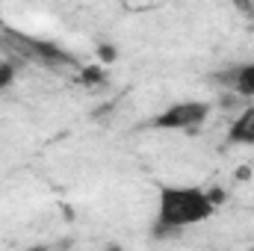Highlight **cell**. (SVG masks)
<instances>
[{
	"instance_id": "cell-1",
	"label": "cell",
	"mask_w": 254,
	"mask_h": 251,
	"mask_svg": "<svg viewBox=\"0 0 254 251\" xmlns=\"http://www.w3.org/2000/svg\"><path fill=\"white\" fill-rule=\"evenodd\" d=\"M216 213L210 204L207 192L198 187H160V204H157V219L151 225L154 240H172L181 237L192 225L207 222Z\"/></svg>"
},
{
	"instance_id": "cell-2",
	"label": "cell",
	"mask_w": 254,
	"mask_h": 251,
	"mask_svg": "<svg viewBox=\"0 0 254 251\" xmlns=\"http://www.w3.org/2000/svg\"><path fill=\"white\" fill-rule=\"evenodd\" d=\"M213 113V104L207 101H181V104H172L169 110H163L160 116L151 119L154 130H192V127H201Z\"/></svg>"
},
{
	"instance_id": "cell-3",
	"label": "cell",
	"mask_w": 254,
	"mask_h": 251,
	"mask_svg": "<svg viewBox=\"0 0 254 251\" xmlns=\"http://www.w3.org/2000/svg\"><path fill=\"white\" fill-rule=\"evenodd\" d=\"M210 83L222 86L225 92H234L243 101L254 98V63H243V65H231L225 71L210 74Z\"/></svg>"
},
{
	"instance_id": "cell-4",
	"label": "cell",
	"mask_w": 254,
	"mask_h": 251,
	"mask_svg": "<svg viewBox=\"0 0 254 251\" xmlns=\"http://www.w3.org/2000/svg\"><path fill=\"white\" fill-rule=\"evenodd\" d=\"M9 39L15 42V45H24L21 51L24 54H30L33 60H39V63L45 65H71V54H65L63 48H57V45H51V42H42V39H30V36H18V33H9Z\"/></svg>"
},
{
	"instance_id": "cell-5",
	"label": "cell",
	"mask_w": 254,
	"mask_h": 251,
	"mask_svg": "<svg viewBox=\"0 0 254 251\" xmlns=\"http://www.w3.org/2000/svg\"><path fill=\"white\" fill-rule=\"evenodd\" d=\"M228 142L231 145H254V107H246L234 116L228 125Z\"/></svg>"
},
{
	"instance_id": "cell-6",
	"label": "cell",
	"mask_w": 254,
	"mask_h": 251,
	"mask_svg": "<svg viewBox=\"0 0 254 251\" xmlns=\"http://www.w3.org/2000/svg\"><path fill=\"white\" fill-rule=\"evenodd\" d=\"M80 83L83 86H101V83H107V68L104 65H86V68H80Z\"/></svg>"
},
{
	"instance_id": "cell-7",
	"label": "cell",
	"mask_w": 254,
	"mask_h": 251,
	"mask_svg": "<svg viewBox=\"0 0 254 251\" xmlns=\"http://www.w3.org/2000/svg\"><path fill=\"white\" fill-rule=\"evenodd\" d=\"M98 60H101L104 65L116 63V60H119V51H116L113 45H101V48H98Z\"/></svg>"
},
{
	"instance_id": "cell-8",
	"label": "cell",
	"mask_w": 254,
	"mask_h": 251,
	"mask_svg": "<svg viewBox=\"0 0 254 251\" xmlns=\"http://www.w3.org/2000/svg\"><path fill=\"white\" fill-rule=\"evenodd\" d=\"M204 192H207V198H210V204H213V207H219V204H225V201H228V192H225L222 187H210V189H204Z\"/></svg>"
},
{
	"instance_id": "cell-9",
	"label": "cell",
	"mask_w": 254,
	"mask_h": 251,
	"mask_svg": "<svg viewBox=\"0 0 254 251\" xmlns=\"http://www.w3.org/2000/svg\"><path fill=\"white\" fill-rule=\"evenodd\" d=\"M12 80H15V68L9 63H0V89H9Z\"/></svg>"
},
{
	"instance_id": "cell-10",
	"label": "cell",
	"mask_w": 254,
	"mask_h": 251,
	"mask_svg": "<svg viewBox=\"0 0 254 251\" xmlns=\"http://www.w3.org/2000/svg\"><path fill=\"white\" fill-rule=\"evenodd\" d=\"M249 178H252V169H240L237 172V181H249Z\"/></svg>"
},
{
	"instance_id": "cell-11",
	"label": "cell",
	"mask_w": 254,
	"mask_h": 251,
	"mask_svg": "<svg viewBox=\"0 0 254 251\" xmlns=\"http://www.w3.org/2000/svg\"><path fill=\"white\" fill-rule=\"evenodd\" d=\"M27 251H54L51 246H36V249H27Z\"/></svg>"
},
{
	"instance_id": "cell-12",
	"label": "cell",
	"mask_w": 254,
	"mask_h": 251,
	"mask_svg": "<svg viewBox=\"0 0 254 251\" xmlns=\"http://www.w3.org/2000/svg\"><path fill=\"white\" fill-rule=\"evenodd\" d=\"M246 24H249V27H252V30H254V12H252V15H249V18H246Z\"/></svg>"
},
{
	"instance_id": "cell-13",
	"label": "cell",
	"mask_w": 254,
	"mask_h": 251,
	"mask_svg": "<svg viewBox=\"0 0 254 251\" xmlns=\"http://www.w3.org/2000/svg\"><path fill=\"white\" fill-rule=\"evenodd\" d=\"M104 251H122V249L119 246H110V249H104Z\"/></svg>"
},
{
	"instance_id": "cell-14",
	"label": "cell",
	"mask_w": 254,
	"mask_h": 251,
	"mask_svg": "<svg viewBox=\"0 0 254 251\" xmlns=\"http://www.w3.org/2000/svg\"><path fill=\"white\" fill-rule=\"evenodd\" d=\"M249 251H254V249H249Z\"/></svg>"
}]
</instances>
